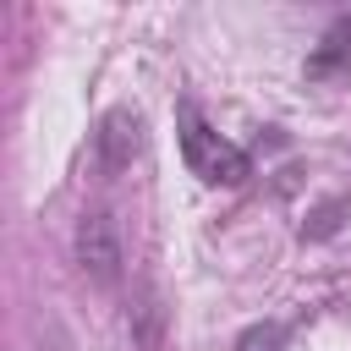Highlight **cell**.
<instances>
[{
    "instance_id": "6da1fadb",
    "label": "cell",
    "mask_w": 351,
    "mask_h": 351,
    "mask_svg": "<svg viewBox=\"0 0 351 351\" xmlns=\"http://www.w3.org/2000/svg\"><path fill=\"white\" fill-rule=\"evenodd\" d=\"M176 126H181V159H186V170H192L197 181H208V186H236V181L252 176L247 148H236L230 137H219L197 104H181V110H176Z\"/></svg>"
},
{
    "instance_id": "7a4b0ae2",
    "label": "cell",
    "mask_w": 351,
    "mask_h": 351,
    "mask_svg": "<svg viewBox=\"0 0 351 351\" xmlns=\"http://www.w3.org/2000/svg\"><path fill=\"white\" fill-rule=\"evenodd\" d=\"M71 247H77V263H82V274H88L93 285H115V280H121V269H126V241H121V225H115L110 208H88V214L77 219Z\"/></svg>"
},
{
    "instance_id": "3957f363",
    "label": "cell",
    "mask_w": 351,
    "mask_h": 351,
    "mask_svg": "<svg viewBox=\"0 0 351 351\" xmlns=\"http://www.w3.org/2000/svg\"><path fill=\"white\" fill-rule=\"evenodd\" d=\"M93 148H99V165H104L110 176L126 170V165L143 154V115H137L132 104L104 110V115H99V132H93Z\"/></svg>"
},
{
    "instance_id": "277c9868",
    "label": "cell",
    "mask_w": 351,
    "mask_h": 351,
    "mask_svg": "<svg viewBox=\"0 0 351 351\" xmlns=\"http://www.w3.org/2000/svg\"><path fill=\"white\" fill-rule=\"evenodd\" d=\"M346 60H351V16H335L329 33H324V44H318V55L307 60V71L324 77V71H335V66H346Z\"/></svg>"
},
{
    "instance_id": "5b68a950",
    "label": "cell",
    "mask_w": 351,
    "mask_h": 351,
    "mask_svg": "<svg viewBox=\"0 0 351 351\" xmlns=\"http://www.w3.org/2000/svg\"><path fill=\"white\" fill-rule=\"evenodd\" d=\"M285 335H291V329H285L280 318H263V324H247L230 351H285Z\"/></svg>"
}]
</instances>
